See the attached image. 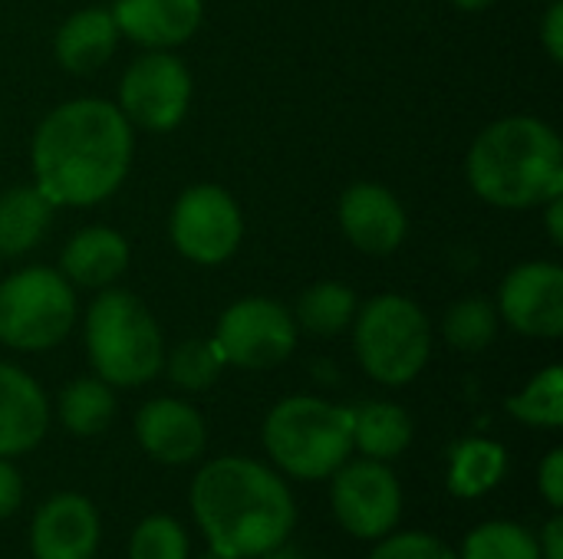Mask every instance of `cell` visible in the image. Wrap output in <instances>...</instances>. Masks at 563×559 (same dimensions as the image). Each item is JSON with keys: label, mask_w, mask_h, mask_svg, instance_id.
<instances>
[{"label": "cell", "mask_w": 563, "mask_h": 559, "mask_svg": "<svg viewBox=\"0 0 563 559\" xmlns=\"http://www.w3.org/2000/svg\"><path fill=\"white\" fill-rule=\"evenodd\" d=\"M33 559H92L99 547V514L79 494L46 501L30 530Z\"/></svg>", "instance_id": "14"}, {"label": "cell", "mask_w": 563, "mask_h": 559, "mask_svg": "<svg viewBox=\"0 0 563 559\" xmlns=\"http://www.w3.org/2000/svg\"><path fill=\"white\" fill-rule=\"evenodd\" d=\"M76 320L69 280L49 267H26L0 283V343L20 353H43L63 343Z\"/></svg>", "instance_id": "7"}, {"label": "cell", "mask_w": 563, "mask_h": 559, "mask_svg": "<svg viewBox=\"0 0 563 559\" xmlns=\"http://www.w3.org/2000/svg\"><path fill=\"white\" fill-rule=\"evenodd\" d=\"M191 102V76L188 66L168 49H148L139 56L119 86V109L129 125L145 132L175 128Z\"/></svg>", "instance_id": "8"}, {"label": "cell", "mask_w": 563, "mask_h": 559, "mask_svg": "<svg viewBox=\"0 0 563 559\" xmlns=\"http://www.w3.org/2000/svg\"><path fill=\"white\" fill-rule=\"evenodd\" d=\"M214 346L224 362L241 369L280 366L297 346V320L287 306L251 297L224 310L218 320Z\"/></svg>", "instance_id": "9"}, {"label": "cell", "mask_w": 563, "mask_h": 559, "mask_svg": "<svg viewBox=\"0 0 563 559\" xmlns=\"http://www.w3.org/2000/svg\"><path fill=\"white\" fill-rule=\"evenodd\" d=\"M129 559H188V537L172 517H148L132 534Z\"/></svg>", "instance_id": "29"}, {"label": "cell", "mask_w": 563, "mask_h": 559, "mask_svg": "<svg viewBox=\"0 0 563 559\" xmlns=\"http://www.w3.org/2000/svg\"><path fill=\"white\" fill-rule=\"evenodd\" d=\"M505 468H508V455L498 441L468 438L452 451L449 491L455 497H482L505 478Z\"/></svg>", "instance_id": "22"}, {"label": "cell", "mask_w": 563, "mask_h": 559, "mask_svg": "<svg viewBox=\"0 0 563 559\" xmlns=\"http://www.w3.org/2000/svg\"><path fill=\"white\" fill-rule=\"evenodd\" d=\"M548 3H551V0H548Z\"/></svg>", "instance_id": "39"}, {"label": "cell", "mask_w": 563, "mask_h": 559, "mask_svg": "<svg viewBox=\"0 0 563 559\" xmlns=\"http://www.w3.org/2000/svg\"><path fill=\"white\" fill-rule=\"evenodd\" d=\"M468 185L495 208H538L563 194L561 135L531 115L488 125L468 152Z\"/></svg>", "instance_id": "3"}, {"label": "cell", "mask_w": 563, "mask_h": 559, "mask_svg": "<svg viewBox=\"0 0 563 559\" xmlns=\"http://www.w3.org/2000/svg\"><path fill=\"white\" fill-rule=\"evenodd\" d=\"M459 10H488L492 3H498V0H452Z\"/></svg>", "instance_id": "36"}, {"label": "cell", "mask_w": 563, "mask_h": 559, "mask_svg": "<svg viewBox=\"0 0 563 559\" xmlns=\"http://www.w3.org/2000/svg\"><path fill=\"white\" fill-rule=\"evenodd\" d=\"M333 514L360 540L386 537L402 514L396 474L379 461H353L333 471Z\"/></svg>", "instance_id": "11"}, {"label": "cell", "mask_w": 563, "mask_h": 559, "mask_svg": "<svg viewBox=\"0 0 563 559\" xmlns=\"http://www.w3.org/2000/svg\"><path fill=\"white\" fill-rule=\"evenodd\" d=\"M86 349L92 369L109 385H142L165 366L162 329L145 303L129 290H106L86 316Z\"/></svg>", "instance_id": "4"}, {"label": "cell", "mask_w": 563, "mask_h": 559, "mask_svg": "<svg viewBox=\"0 0 563 559\" xmlns=\"http://www.w3.org/2000/svg\"><path fill=\"white\" fill-rule=\"evenodd\" d=\"M139 445L162 465H188L205 451L201 415L178 399H152L135 415Z\"/></svg>", "instance_id": "16"}, {"label": "cell", "mask_w": 563, "mask_h": 559, "mask_svg": "<svg viewBox=\"0 0 563 559\" xmlns=\"http://www.w3.org/2000/svg\"><path fill=\"white\" fill-rule=\"evenodd\" d=\"M538 559H563V517H551L541 544H538Z\"/></svg>", "instance_id": "34"}, {"label": "cell", "mask_w": 563, "mask_h": 559, "mask_svg": "<svg viewBox=\"0 0 563 559\" xmlns=\"http://www.w3.org/2000/svg\"><path fill=\"white\" fill-rule=\"evenodd\" d=\"M505 409L534 428H561L563 425V369L561 366H548L544 372H538L525 392L511 395L505 402Z\"/></svg>", "instance_id": "25"}, {"label": "cell", "mask_w": 563, "mask_h": 559, "mask_svg": "<svg viewBox=\"0 0 563 559\" xmlns=\"http://www.w3.org/2000/svg\"><path fill=\"white\" fill-rule=\"evenodd\" d=\"M340 227L366 254H393L409 231L399 198L373 181H360L340 198Z\"/></svg>", "instance_id": "13"}, {"label": "cell", "mask_w": 563, "mask_h": 559, "mask_svg": "<svg viewBox=\"0 0 563 559\" xmlns=\"http://www.w3.org/2000/svg\"><path fill=\"white\" fill-rule=\"evenodd\" d=\"M462 559H538V540L518 524H485L468 534Z\"/></svg>", "instance_id": "28"}, {"label": "cell", "mask_w": 563, "mask_h": 559, "mask_svg": "<svg viewBox=\"0 0 563 559\" xmlns=\"http://www.w3.org/2000/svg\"><path fill=\"white\" fill-rule=\"evenodd\" d=\"M353 343L369 379L383 385H406L432 356V326L412 300L383 293L356 316Z\"/></svg>", "instance_id": "6"}, {"label": "cell", "mask_w": 563, "mask_h": 559, "mask_svg": "<svg viewBox=\"0 0 563 559\" xmlns=\"http://www.w3.org/2000/svg\"><path fill=\"white\" fill-rule=\"evenodd\" d=\"M49 425L43 389L16 366L0 362V458L26 455Z\"/></svg>", "instance_id": "17"}, {"label": "cell", "mask_w": 563, "mask_h": 559, "mask_svg": "<svg viewBox=\"0 0 563 559\" xmlns=\"http://www.w3.org/2000/svg\"><path fill=\"white\" fill-rule=\"evenodd\" d=\"M264 445L287 474L300 481L330 478L353 451V412L310 395L284 399L264 422Z\"/></svg>", "instance_id": "5"}, {"label": "cell", "mask_w": 563, "mask_h": 559, "mask_svg": "<svg viewBox=\"0 0 563 559\" xmlns=\"http://www.w3.org/2000/svg\"><path fill=\"white\" fill-rule=\"evenodd\" d=\"M129 267V244L112 227H86L69 237L59 254V273L89 290H106Z\"/></svg>", "instance_id": "18"}, {"label": "cell", "mask_w": 563, "mask_h": 559, "mask_svg": "<svg viewBox=\"0 0 563 559\" xmlns=\"http://www.w3.org/2000/svg\"><path fill=\"white\" fill-rule=\"evenodd\" d=\"M119 43V30L109 10L102 7H89L73 13L59 30H56V59L63 69L69 72H92L99 66L109 63V56L115 53Z\"/></svg>", "instance_id": "19"}, {"label": "cell", "mask_w": 563, "mask_h": 559, "mask_svg": "<svg viewBox=\"0 0 563 559\" xmlns=\"http://www.w3.org/2000/svg\"><path fill=\"white\" fill-rule=\"evenodd\" d=\"M501 320L511 329L538 339H558L563 333V267L534 260L515 267L498 293Z\"/></svg>", "instance_id": "12"}, {"label": "cell", "mask_w": 563, "mask_h": 559, "mask_svg": "<svg viewBox=\"0 0 563 559\" xmlns=\"http://www.w3.org/2000/svg\"><path fill=\"white\" fill-rule=\"evenodd\" d=\"M221 366H224V359H221L214 343L188 339V343L172 349V356H168V379L178 389H185V392H205L221 376Z\"/></svg>", "instance_id": "27"}, {"label": "cell", "mask_w": 563, "mask_h": 559, "mask_svg": "<svg viewBox=\"0 0 563 559\" xmlns=\"http://www.w3.org/2000/svg\"><path fill=\"white\" fill-rule=\"evenodd\" d=\"M205 559H228V557H218V554H211V557H205Z\"/></svg>", "instance_id": "38"}, {"label": "cell", "mask_w": 563, "mask_h": 559, "mask_svg": "<svg viewBox=\"0 0 563 559\" xmlns=\"http://www.w3.org/2000/svg\"><path fill=\"white\" fill-rule=\"evenodd\" d=\"M257 559H303L300 554H294V550H287L284 544L280 547H274V550H267L264 557H257Z\"/></svg>", "instance_id": "37"}, {"label": "cell", "mask_w": 563, "mask_h": 559, "mask_svg": "<svg viewBox=\"0 0 563 559\" xmlns=\"http://www.w3.org/2000/svg\"><path fill=\"white\" fill-rule=\"evenodd\" d=\"M548 234H551V244H563V194L548 201Z\"/></svg>", "instance_id": "35"}, {"label": "cell", "mask_w": 563, "mask_h": 559, "mask_svg": "<svg viewBox=\"0 0 563 559\" xmlns=\"http://www.w3.org/2000/svg\"><path fill=\"white\" fill-rule=\"evenodd\" d=\"M115 415V395L102 379H76L59 395V418L73 435H99Z\"/></svg>", "instance_id": "24"}, {"label": "cell", "mask_w": 563, "mask_h": 559, "mask_svg": "<svg viewBox=\"0 0 563 559\" xmlns=\"http://www.w3.org/2000/svg\"><path fill=\"white\" fill-rule=\"evenodd\" d=\"M30 155L36 188L53 204H99L129 171L132 125L106 99H73L40 122Z\"/></svg>", "instance_id": "1"}, {"label": "cell", "mask_w": 563, "mask_h": 559, "mask_svg": "<svg viewBox=\"0 0 563 559\" xmlns=\"http://www.w3.org/2000/svg\"><path fill=\"white\" fill-rule=\"evenodd\" d=\"M369 559H459V554L429 534H399L386 544H379Z\"/></svg>", "instance_id": "30"}, {"label": "cell", "mask_w": 563, "mask_h": 559, "mask_svg": "<svg viewBox=\"0 0 563 559\" xmlns=\"http://www.w3.org/2000/svg\"><path fill=\"white\" fill-rule=\"evenodd\" d=\"M20 501H23V481L13 471V465L0 458V521L10 517L20 507Z\"/></svg>", "instance_id": "33"}, {"label": "cell", "mask_w": 563, "mask_h": 559, "mask_svg": "<svg viewBox=\"0 0 563 559\" xmlns=\"http://www.w3.org/2000/svg\"><path fill=\"white\" fill-rule=\"evenodd\" d=\"M53 201L36 185H16L0 194V257H20L33 250L49 221H53Z\"/></svg>", "instance_id": "20"}, {"label": "cell", "mask_w": 563, "mask_h": 559, "mask_svg": "<svg viewBox=\"0 0 563 559\" xmlns=\"http://www.w3.org/2000/svg\"><path fill=\"white\" fill-rule=\"evenodd\" d=\"M115 30L139 46L172 49L201 26L205 0H115Z\"/></svg>", "instance_id": "15"}, {"label": "cell", "mask_w": 563, "mask_h": 559, "mask_svg": "<svg viewBox=\"0 0 563 559\" xmlns=\"http://www.w3.org/2000/svg\"><path fill=\"white\" fill-rule=\"evenodd\" d=\"M244 234L238 201L218 185H195L181 191L172 211V241L181 257L195 264H221L228 260Z\"/></svg>", "instance_id": "10"}, {"label": "cell", "mask_w": 563, "mask_h": 559, "mask_svg": "<svg viewBox=\"0 0 563 559\" xmlns=\"http://www.w3.org/2000/svg\"><path fill=\"white\" fill-rule=\"evenodd\" d=\"M498 333V313L485 300H462L445 316V339L462 353H482Z\"/></svg>", "instance_id": "26"}, {"label": "cell", "mask_w": 563, "mask_h": 559, "mask_svg": "<svg viewBox=\"0 0 563 559\" xmlns=\"http://www.w3.org/2000/svg\"><path fill=\"white\" fill-rule=\"evenodd\" d=\"M191 511L211 544L228 559H257L287 544L297 507L287 484L247 458H218L191 484Z\"/></svg>", "instance_id": "2"}, {"label": "cell", "mask_w": 563, "mask_h": 559, "mask_svg": "<svg viewBox=\"0 0 563 559\" xmlns=\"http://www.w3.org/2000/svg\"><path fill=\"white\" fill-rule=\"evenodd\" d=\"M356 313V293L346 283H313L300 293L294 320L313 333V336H336L353 323Z\"/></svg>", "instance_id": "23"}, {"label": "cell", "mask_w": 563, "mask_h": 559, "mask_svg": "<svg viewBox=\"0 0 563 559\" xmlns=\"http://www.w3.org/2000/svg\"><path fill=\"white\" fill-rule=\"evenodd\" d=\"M541 40H544V49L554 63L563 59V3L561 0H551L548 7V16H544V26H541Z\"/></svg>", "instance_id": "32"}, {"label": "cell", "mask_w": 563, "mask_h": 559, "mask_svg": "<svg viewBox=\"0 0 563 559\" xmlns=\"http://www.w3.org/2000/svg\"><path fill=\"white\" fill-rule=\"evenodd\" d=\"M412 441V422L409 415L393 402H373L353 412V445L373 458L389 461L399 458Z\"/></svg>", "instance_id": "21"}, {"label": "cell", "mask_w": 563, "mask_h": 559, "mask_svg": "<svg viewBox=\"0 0 563 559\" xmlns=\"http://www.w3.org/2000/svg\"><path fill=\"white\" fill-rule=\"evenodd\" d=\"M538 484H541L544 501H548L554 511H561L563 507V451L561 448H554V451L544 458V465H541V471H538Z\"/></svg>", "instance_id": "31"}]
</instances>
